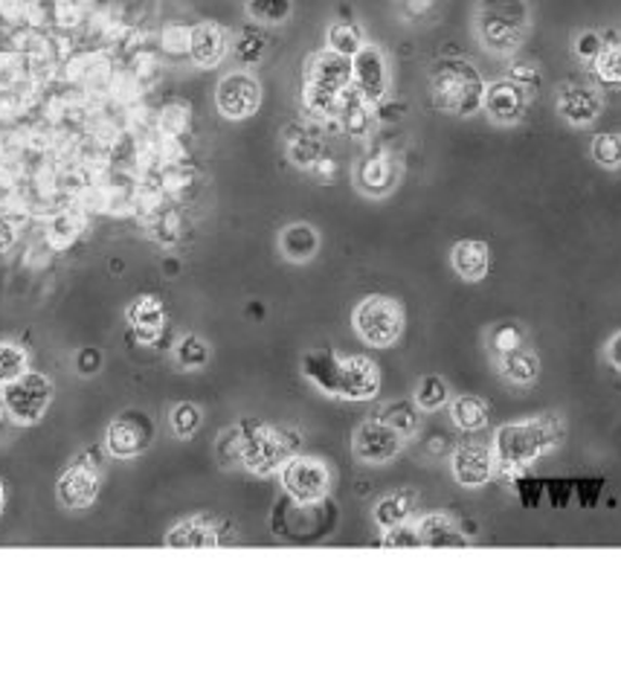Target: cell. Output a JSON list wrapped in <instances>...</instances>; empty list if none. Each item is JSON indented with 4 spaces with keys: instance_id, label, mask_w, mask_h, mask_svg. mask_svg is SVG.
<instances>
[{
    "instance_id": "45",
    "label": "cell",
    "mask_w": 621,
    "mask_h": 694,
    "mask_svg": "<svg viewBox=\"0 0 621 694\" xmlns=\"http://www.w3.org/2000/svg\"><path fill=\"white\" fill-rule=\"evenodd\" d=\"M100 367V355L93 352V349H85V352L79 355V372L81 375H91L93 370Z\"/></svg>"
},
{
    "instance_id": "41",
    "label": "cell",
    "mask_w": 621,
    "mask_h": 694,
    "mask_svg": "<svg viewBox=\"0 0 621 694\" xmlns=\"http://www.w3.org/2000/svg\"><path fill=\"white\" fill-rule=\"evenodd\" d=\"M601 50H604V41L598 33H581V36H578V41H575L578 59H584V62H595Z\"/></svg>"
},
{
    "instance_id": "26",
    "label": "cell",
    "mask_w": 621,
    "mask_h": 694,
    "mask_svg": "<svg viewBox=\"0 0 621 694\" xmlns=\"http://www.w3.org/2000/svg\"><path fill=\"white\" fill-rule=\"evenodd\" d=\"M415 491L404 488V491H396V494H387L375 505V520H378L380 529H396V526L406 524L413 517L415 509Z\"/></svg>"
},
{
    "instance_id": "42",
    "label": "cell",
    "mask_w": 621,
    "mask_h": 694,
    "mask_svg": "<svg viewBox=\"0 0 621 694\" xmlns=\"http://www.w3.org/2000/svg\"><path fill=\"white\" fill-rule=\"evenodd\" d=\"M508 79L517 81V85H520V88H526V91H531V88H538L541 76H538V67H534L531 62H514L512 73H508Z\"/></svg>"
},
{
    "instance_id": "6",
    "label": "cell",
    "mask_w": 621,
    "mask_h": 694,
    "mask_svg": "<svg viewBox=\"0 0 621 694\" xmlns=\"http://www.w3.org/2000/svg\"><path fill=\"white\" fill-rule=\"evenodd\" d=\"M53 401V381L41 372H24L3 387V407L18 424H36Z\"/></svg>"
},
{
    "instance_id": "22",
    "label": "cell",
    "mask_w": 621,
    "mask_h": 694,
    "mask_svg": "<svg viewBox=\"0 0 621 694\" xmlns=\"http://www.w3.org/2000/svg\"><path fill=\"white\" fill-rule=\"evenodd\" d=\"M302 375H306L316 389H323L325 396L340 398V358H334L332 352L306 355Z\"/></svg>"
},
{
    "instance_id": "30",
    "label": "cell",
    "mask_w": 621,
    "mask_h": 694,
    "mask_svg": "<svg viewBox=\"0 0 621 694\" xmlns=\"http://www.w3.org/2000/svg\"><path fill=\"white\" fill-rule=\"evenodd\" d=\"M29 372V355L18 343H0V387Z\"/></svg>"
},
{
    "instance_id": "13",
    "label": "cell",
    "mask_w": 621,
    "mask_h": 694,
    "mask_svg": "<svg viewBox=\"0 0 621 694\" xmlns=\"http://www.w3.org/2000/svg\"><path fill=\"white\" fill-rule=\"evenodd\" d=\"M55 494H59V503L64 509H88L93 505L96 494H100V474H96V462L88 465V462L76 460L70 468L64 471L59 486H55Z\"/></svg>"
},
{
    "instance_id": "28",
    "label": "cell",
    "mask_w": 621,
    "mask_h": 694,
    "mask_svg": "<svg viewBox=\"0 0 621 694\" xmlns=\"http://www.w3.org/2000/svg\"><path fill=\"white\" fill-rule=\"evenodd\" d=\"M128 320L134 325L137 332L145 334V337H152L163 329L166 323V311H163L160 299L157 297H137L128 308Z\"/></svg>"
},
{
    "instance_id": "40",
    "label": "cell",
    "mask_w": 621,
    "mask_h": 694,
    "mask_svg": "<svg viewBox=\"0 0 621 694\" xmlns=\"http://www.w3.org/2000/svg\"><path fill=\"white\" fill-rule=\"evenodd\" d=\"M320 154H323V145L314 137H299L290 143V157L297 160V166H316Z\"/></svg>"
},
{
    "instance_id": "43",
    "label": "cell",
    "mask_w": 621,
    "mask_h": 694,
    "mask_svg": "<svg viewBox=\"0 0 621 694\" xmlns=\"http://www.w3.org/2000/svg\"><path fill=\"white\" fill-rule=\"evenodd\" d=\"M18 242V230L12 224L10 218H0V253H7L12 244Z\"/></svg>"
},
{
    "instance_id": "32",
    "label": "cell",
    "mask_w": 621,
    "mask_h": 694,
    "mask_svg": "<svg viewBox=\"0 0 621 694\" xmlns=\"http://www.w3.org/2000/svg\"><path fill=\"white\" fill-rule=\"evenodd\" d=\"M448 401H451V389H448V384L439 375H427V378L418 381L415 404L422 407V410H441Z\"/></svg>"
},
{
    "instance_id": "24",
    "label": "cell",
    "mask_w": 621,
    "mask_h": 694,
    "mask_svg": "<svg viewBox=\"0 0 621 694\" xmlns=\"http://www.w3.org/2000/svg\"><path fill=\"white\" fill-rule=\"evenodd\" d=\"M361 190L370 192V195H387L396 183V163L392 157L384 152L370 154L366 160L361 163Z\"/></svg>"
},
{
    "instance_id": "3",
    "label": "cell",
    "mask_w": 621,
    "mask_h": 694,
    "mask_svg": "<svg viewBox=\"0 0 621 694\" xmlns=\"http://www.w3.org/2000/svg\"><path fill=\"white\" fill-rule=\"evenodd\" d=\"M529 33L526 0H479L477 36L491 53L508 55L520 50Z\"/></svg>"
},
{
    "instance_id": "17",
    "label": "cell",
    "mask_w": 621,
    "mask_h": 694,
    "mask_svg": "<svg viewBox=\"0 0 621 694\" xmlns=\"http://www.w3.org/2000/svg\"><path fill=\"white\" fill-rule=\"evenodd\" d=\"M558 111L569 126L584 128L601 114V97L595 88H586V85H564L558 93Z\"/></svg>"
},
{
    "instance_id": "5",
    "label": "cell",
    "mask_w": 621,
    "mask_h": 694,
    "mask_svg": "<svg viewBox=\"0 0 621 694\" xmlns=\"http://www.w3.org/2000/svg\"><path fill=\"white\" fill-rule=\"evenodd\" d=\"M351 323H354V332L363 343H370L375 349H387L404 332V308L398 306L392 297L372 294V297L358 303Z\"/></svg>"
},
{
    "instance_id": "14",
    "label": "cell",
    "mask_w": 621,
    "mask_h": 694,
    "mask_svg": "<svg viewBox=\"0 0 621 694\" xmlns=\"http://www.w3.org/2000/svg\"><path fill=\"white\" fill-rule=\"evenodd\" d=\"M526 88H520L517 81L500 79L486 88V100H482V111L488 114L491 123L496 126H514L520 123L526 114Z\"/></svg>"
},
{
    "instance_id": "16",
    "label": "cell",
    "mask_w": 621,
    "mask_h": 694,
    "mask_svg": "<svg viewBox=\"0 0 621 694\" xmlns=\"http://www.w3.org/2000/svg\"><path fill=\"white\" fill-rule=\"evenodd\" d=\"M306 85H314V88H323V91L340 97L351 85V59H346V55L340 53H332V50L311 55Z\"/></svg>"
},
{
    "instance_id": "9",
    "label": "cell",
    "mask_w": 621,
    "mask_h": 694,
    "mask_svg": "<svg viewBox=\"0 0 621 694\" xmlns=\"http://www.w3.org/2000/svg\"><path fill=\"white\" fill-rule=\"evenodd\" d=\"M216 105L221 117L227 119H247L253 117L261 105V85L256 76L244 70L227 73L216 88Z\"/></svg>"
},
{
    "instance_id": "38",
    "label": "cell",
    "mask_w": 621,
    "mask_h": 694,
    "mask_svg": "<svg viewBox=\"0 0 621 694\" xmlns=\"http://www.w3.org/2000/svg\"><path fill=\"white\" fill-rule=\"evenodd\" d=\"M233 55L242 64L261 62V55H264V38H261L256 29H244L242 36L235 38Z\"/></svg>"
},
{
    "instance_id": "34",
    "label": "cell",
    "mask_w": 621,
    "mask_h": 694,
    "mask_svg": "<svg viewBox=\"0 0 621 694\" xmlns=\"http://www.w3.org/2000/svg\"><path fill=\"white\" fill-rule=\"evenodd\" d=\"M247 15L256 24H282L290 15V0H247Z\"/></svg>"
},
{
    "instance_id": "31",
    "label": "cell",
    "mask_w": 621,
    "mask_h": 694,
    "mask_svg": "<svg viewBox=\"0 0 621 694\" xmlns=\"http://www.w3.org/2000/svg\"><path fill=\"white\" fill-rule=\"evenodd\" d=\"M380 422H387L389 427H396L401 436H410V433L418 430V410H415L410 401H392L380 410Z\"/></svg>"
},
{
    "instance_id": "19",
    "label": "cell",
    "mask_w": 621,
    "mask_h": 694,
    "mask_svg": "<svg viewBox=\"0 0 621 694\" xmlns=\"http://www.w3.org/2000/svg\"><path fill=\"white\" fill-rule=\"evenodd\" d=\"M451 265L460 280L482 282L488 277V268H491V250H488L486 242L462 239V242L453 244Z\"/></svg>"
},
{
    "instance_id": "27",
    "label": "cell",
    "mask_w": 621,
    "mask_h": 694,
    "mask_svg": "<svg viewBox=\"0 0 621 694\" xmlns=\"http://www.w3.org/2000/svg\"><path fill=\"white\" fill-rule=\"evenodd\" d=\"M451 415H453V424L465 433H477L482 427H488V404L482 398L477 396H460L456 401L451 404Z\"/></svg>"
},
{
    "instance_id": "8",
    "label": "cell",
    "mask_w": 621,
    "mask_h": 694,
    "mask_svg": "<svg viewBox=\"0 0 621 694\" xmlns=\"http://www.w3.org/2000/svg\"><path fill=\"white\" fill-rule=\"evenodd\" d=\"M154 439V424L143 410H126L119 413L105 430V448L117 460H134L148 451Z\"/></svg>"
},
{
    "instance_id": "36",
    "label": "cell",
    "mask_w": 621,
    "mask_h": 694,
    "mask_svg": "<svg viewBox=\"0 0 621 694\" xmlns=\"http://www.w3.org/2000/svg\"><path fill=\"white\" fill-rule=\"evenodd\" d=\"M178 361H181V367H186V370H200V367H207L209 361V346L204 340H200L198 334H186L181 343H178Z\"/></svg>"
},
{
    "instance_id": "10",
    "label": "cell",
    "mask_w": 621,
    "mask_h": 694,
    "mask_svg": "<svg viewBox=\"0 0 621 694\" xmlns=\"http://www.w3.org/2000/svg\"><path fill=\"white\" fill-rule=\"evenodd\" d=\"M404 439L396 427H389L387 422L380 419H370L363 422L358 430H354V439H351V451L366 465H384V462L396 460L401 448H404Z\"/></svg>"
},
{
    "instance_id": "1",
    "label": "cell",
    "mask_w": 621,
    "mask_h": 694,
    "mask_svg": "<svg viewBox=\"0 0 621 694\" xmlns=\"http://www.w3.org/2000/svg\"><path fill=\"white\" fill-rule=\"evenodd\" d=\"M564 439V427L555 415H534L529 422H512L496 430L494 457L496 468L505 474L529 468L531 462L541 460L543 453L558 448Z\"/></svg>"
},
{
    "instance_id": "18",
    "label": "cell",
    "mask_w": 621,
    "mask_h": 694,
    "mask_svg": "<svg viewBox=\"0 0 621 694\" xmlns=\"http://www.w3.org/2000/svg\"><path fill=\"white\" fill-rule=\"evenodd\" d=\"M227 50H230L227 33L212 21L190 29V55L198 67H218L224 62Z\"/></svg>"
},
{
    "instance_id": "23",
    "label": "cell",
    "mask_w": 621,
    "mask_h": 694,
    "mask_svg": "<svg viewBox=\"0 0 621 694\" xmlns=\"http://www.w3.org/2000/svg\"><path fill=\"white\" fill-rule=\"evenodd\" d=\"M280 250L288 262H308L320 250V235L311 224H290L282 230Z\"/></svg>"
},
{
    "instance_id": "44",
    "label": "cell",
    "mask_w": 621,
    "mask_h": 694,
    "mask_svg": "<svg viewBox=\"0 0 621 694\" xmlns=\"http://www.w3.org/2000/svg\"><path fill=\"white\" fill-rule=\"evenodd\" d=\"M607 361H610L612 370L621 372V332H616L607 340Z\"/></svg>"
},
{
    "instance_id": "12",
    "label": "cell",
    "mask_w": 621,
    "mask_h": 694,
    "mask_svg": "<svg viewBox=\"0 0 621 694\" xmlns=\"http://www.w3.org/2000/svg\"><path fill=\"white\" fill-rule=\"evenodd\" d=\"M494 448H488V445L465 442L453 451V479H456L462 488L486 486L488 479L494 477Z\"/></svg>"
},
{
    "instance_id": "20",
    "label": "cell",
    "mask_w": 621,
    "mask_h": 694,
    "mask_svg": "<svg viewBox=\"0 0 621 694\" xmlns=\"http://www.w3.org/2000/svg\"><path fill=\"white\" fill-rule=\"evenodd\" d=\"M221 541H224L221 529L209 517H204V514L178 524L169 532V538H166V543L178 547V550H207V547H218Z\"/></svg>"
},
{
    "instance_id": "2",
    "label": "cell",
    "mask_w": 621,
    "mask_h": 694,
    "mask_svg": "<svg viewBox=\"0 0 621 694\" xmlns=\"http://www.w3.org/2000/svg\"><path fill=\"white\" fill-rule=\"evenodd\" d=\"M430 100L453 117H474L486 100V81L465 59H441L430 73Z\"/></svg>"
},
{
    "instance_id": "21",
    "label": "cell",
    "mask_w": 621,
    "mask_h": 694,
    "mask_svg": "<svg viewBox=\"0 0 621 694\" xmlns=\"http://www.w3.org/2000/svg\"><path fill=\"white\" fill-rule=\"evenodd\" d=\"M415 532H418V543L422 547H462L465 538H462V529L456 526L451 514H424L418 526H415Z\"/></svg>"
},
{
    "instance_id": "46",
    "label": "cell",
    "mask_w": 621,
    "mask_h": 694,
    "mask_svg": "<svg viewBox=\"0 0 621 694\" xmlns=\"http://www.w3.org/2000/svg\"><path fill=\"white\" fill-rule=\"evenodd\" d=\"M3 505H7V488L0 483V512H3Z\"/></svg>"
},
{
    "instance_id": "25",
    "label": "cell",
    "mask_w": 621,
    "mask_h": 694,
    "mask_svg": "<svg viewBox=\"0 0 621 694\" xmlns=\"http://www.w3.org/2000/svg\"><path fill=\"white\" fill-rule=\"evenodd\" d=\"M496 363H500L503 378L512 381V384H520V387H529V384H534L538 375H541V361H538V355L529 352L526 346H520V349H514V352L508 355H500Z\"/></svg>"
},
{
    "instance_id": "29",
    "label": "cell",
    "mask_w": 621,
    "mask_h": 694,
    "mask_svg": "<svg viewBox=\"0 0 621 694\" xmlns=\"http://www.w3.org/2000/svg\"><path fill=\"white\" fill-rule=\"evenodd\" d=\"M328 50H332V53L346 55V59L361 53L363 50L361 27H358V24H346V21L332 24V27H328Z\"/></svg>"
},
{
    "instance_id": "4",
    "label": "cell",
    "mask_w": 621,
    "mask_h": 694,
    "mask_svg": "<svg viewBox=\"0 0 621 694\" xmlns=\"http://www.w3.org/2000/svg\"><path fill=\"white\" fill-rule=\"evenodd\" d=\"M238 430H242V465L261 477L280 471L299 451V433L288 427L242 422Z\"/></svg>"
},
{
    "instance_id": "15",
    "label": "cell",
    "mask_w": 621,
    "mask_h": 694,
    "mask_svg": "<svg viewBox=\"0 0 621 694\" xmlns=\"http://www.w3.org/2000/svg\"><path fill=\"white\" fill-rule=\"evenodd\" d=\"M380 389V370L378 363L354 355V358H340V398L349 401H366L375 398Z\"/></svg>"
},
{
    "instance_id": "39",
    "label": "cell",
    "mask_w": 621,
    "mask_h": 694,
    "mask_svg": "<svg viewBox=\"0 0 621 694\" xmlns=\"http://www.w3.org/2000/svg\"><path fill=\"white\" fill-rule=\"evenodd\" d=\"M520 346H522V332L514 323L496 325L494 334H491V349H494L496 358H500V355L514 352V349H520Z\"/></svg>"
},
{
    "instance_id": "7",
    "label": "cell",
    "mask_w": 621,
    "mask_h": 694,
    "mask_svg": "<svg viewBox=\"0 0 621 694\" xmlns=\"http://www.w3.org/2000/svg\"><path fill=\"white\" fill-rule=\"evenodd\" d=\"M282 488L299 505L320 503L328 497V488H332V471L314 457H290L282 465Z\"/></svg>"
},
{
    "instance_id": "35",
    "label": "cell",
    "mask_w": 621,
    "mask_h": 694,
    "mask_svg": "<svg viewBox=\"0 0 621 694\" xmlns=\"http://www.w3.org/2000/svg\"><path fill=\"white\" fill-rule=\"evenodd\" d=\"M169 422H171V430H174V436L190 439V436H195V433H198L200 422H204V415H200V410L192 404V401H181V404L171 407Z\"/></svg>"
},
{
    "instance_id": "37",
    "label": "cell",
    "mask_w": 621,
    "mask_h": 694,
    "mask_svg": "<svg viewBox=\"0 0 621 694\" xmlns=\"http://www.w3.org/2000/svg\"><path fill=\"white\" fill-rule=\"evenodd\" d=\"M593 64L595 76L604 85H621V44H604V50Z\"/></svg>"
},
{
    "instance_id": "11",
    "label": "cell",
    "mask_w": 621,
    "mask_h": 694,
    "mask_svg": "<svg viewBox=\"0 0 621 694\" xmlns=\"http://www.w3.org/2000/svg\"><path fill=\"white\" fill-rule=\"evenodd\" d=\"M351 85L366 102L384 100L389 85V70L387 59H384L378 47L363 44L361 53L351 55Z\"/></svg>"
},
{
    "instance_id": "33",
    "label": "cell",
    "mask_w": 621,
    "mask_h": 694,
    "mask_svg": "<svg viewBox=\"0 0 621 694\" xmlns=\"http://www.w3.org/2000/svg\"><path fill=\"white\" fill-rule=\"evenodd\" d=\"M593 160L604 169H619L621 166V134L616 131H601L593 137Z\"/></svg>"
}]
</instances>
